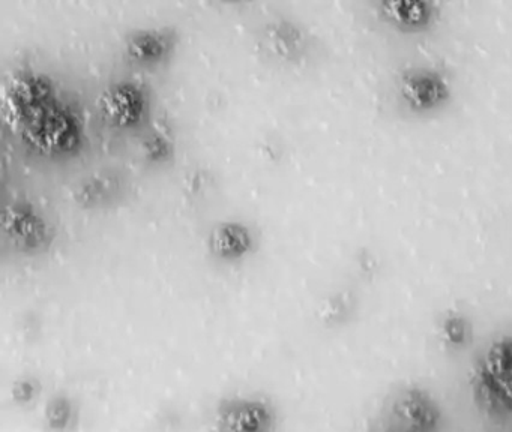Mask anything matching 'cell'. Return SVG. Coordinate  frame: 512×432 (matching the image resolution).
Instances as JSON below:
<instances>
[{"label": "cell", "mask_w": 512, "mask_h": 432, "mask_svg": "<svg viewBox=\"0 0 512 432\" xmlns=\"http://www.w3.org/2000/svg\"><path fill=\"white\" fill-rule=\"evenodd\" d=\"M479 398L490 410L512 413V338L490 345L476 372Z\"/></svg>", "instance_id": "obj_2"}, {"label": "cell", "mask_w": 512, "mask_h": 432, "mask_svg": "<svg viewBox=\"0 0 512 432\" xmlns=\"http://www.w3.org/2000/svg\"><path fill=\"white\" fill-rule=\"evenodd\" d=\"M380 11L389 23L401 29H421L434 17L433 5L428 2H383Z\"/></svg>", "instance_id": "obj_4"}, {"label": "cell", "mask_w": 512, "mask_h": 432, "mask_svg": "<svg viewBox=\"0 0 512 432\" xmlns=\"http://www.w3.org/2000/svg\"><path fill=\"white\" fill-rule=\"evenodd\" d=\"M403 96L413 108L428 110L448 98V86L436 72L415 71L404 77Z\"/></svg>", "instance_id": "obj_3"}, {"label": "cell", "mask_w": 512, "mask_h": 432, "mask_svg": "<svg viewBox=\"0 0 512 432\" xmlns=\"http://www.w3.org/2000/svg\"><path fill=\"white\" fill-rule=\"evenodd\" d=\"M451 327H455L454 321H451ZM460 329L461 330H460V333H458V338H460V341H461V339H464V327L461 326ZM448 336H449V338L454 339L455 338V330H452V332H448Z\"/></svg>", "instance_id": "obj_5"}, {"label": "cell", "mask_w": 512, "mask_h": 432, "mask_svg": "<svg viewBox=\"0 0 512 432\" xmlns=\"http://www.w3.org/2000/svg\"><path fill=\"white\" fill-rule=\"evenodd\" d=\"M442 422V410L427 390L403 386L383 402L377 432H440Z\"/></svg>", "instance_id": "obj_1"}]
</instances>
